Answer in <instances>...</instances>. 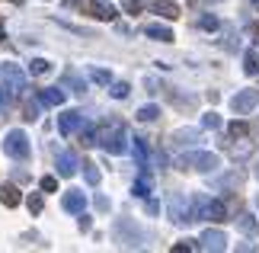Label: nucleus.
Here are the masks:
<instances>
[{"mask_svg": "<svg viewBox=\"0 0 259 253\" xmlns=\"http://www.w3.org/2000/svg\"><path fill=\"white\" fill-rule=\"evenodd\" d=\"M112 234H115V240L122 247H128V250H141L144 244H147V234H144V228L138 225V221H132V218H122V221H115L112 225Z\"/></svg>", "mask_w": 259, "mask_h": 253, "instance_id": "obj_1", "label": "nucleus"}, {"mask_svg": "<svg viewBox=\"0 0 259 253\" xmlns=\"http://www.w3.org/2000/svg\"><path fill=\"white\" fill-rule=\"evenodd\" d=\"M96 144L106 148L109 154H125V151H128V131H125V125H118V122L103 125V128H99Z\"/></svg>", "mask_w": 259, "mask_h": 253, "instance_id": "obj_2", "label": "nucleus"}, {"mask_svg": "<svg viewBox=\"0 0 259 253\" xmlns=\"http://www.w3.org/2000/svg\"><path fill=\"white\" fill-rule=\"evenodd\" d=\"M218 164H221V160H218V154H211V151H189V154L176 157L179 170H198V173H211Z\"/></svg>", "mask_w": 259, "mask_h": 253, "instance_id": "obj_3", "label": "nucleus"}, {"mask_svg": "<svg viewBox=\"0 0 259 253\" xmlns=\"http://www.w3.org/2000/svg\"><path fill=\"white\" fill-rule=\"evenodd\" d=\"M192 218H202V221H224L227 218V205L221 199H205L198 196L192 199Z\"/></svg>", "mask_w": 259, "mask_h": 253, "instance_id": "obj_4", "label": "nucleus"}, {"mask_svg": "<svg viewBox=\"0 0 259 253\" xmlns=\"http://www.w3.org/2000/svg\"><path fill=\"white\" fill-rule=\"evenodd\" d=\"M4 151L13 160H26L29 154H32V148H29V138H26V131H10V135L4 138Z\"/></svg>", "mask_w": 259, "mask_h": 253, "instance_id": "obj_5", "label": "nucleus"}, {"mask_svg": "<svg viewBox=\"0 0 259 253\" xmlns=\"http://www.w3.org/2000/svg\"><path fill=\"white\" fill-rule=\"evenodd\" d=\"M166 208H170V218L176 221L179 228H186L189 221H192V211H189V202L183 192H170V202H166Z\"/></svg>", "mask_w": 259, "mask_h": 253, "instance_id": "obj_6", "label": "nucleus"}, {"mask_svg": "<svg viewBox=\"0 0 259 253\" xmlns=\"http://www.w3.org/2000/svg\"><path fill=\"white\" fill-rule=\"evenodd\" d=\"M198 247L208 250V253H218V250H227V234L218 228H208L202 231V237H198Z\"/></svg>", "mask_w": 259, "mask_h": 253, "instance_id": "obj_7", "label": "nucleus"}, {"mask_svg": "<svg viewBox=\"0 0 259 253\" xmlns=\"http://www.w3.org/2000/svg\"><path fill=\"white\" fill-rule=\"evenodd\" d=\"M256 106H259V90H240V93L231 99V109H234V113H240V116L253 113Z\"/></svg>", "mask_w": 259, "mask_h": 253, "instance_id": "obj_8", "label": "nucleus"}, {"mask_svg": "<svg viewBox=\"0 0 259 253\" xmlns=\"http://www.w3.org/2000/svg\"><path fill=\"white\" fill-rule=\"evenodd\" d=\"M0 77H4L7 90H13V93H19V90H23V80H26V74H23V67H19V64L7 61L4 67H0Z\"/></svg>", "mask_w": 259, "mask_h": 253, "instance_id": "obj_9", "label": "nucleus"}, {"mask_svg": "<svg viewBox=\"0 0 259 253\" xmlns=\"http://www.w3.org/2000/svg\"><path fill=\"white\" fill-rule=\"evenodd\" d=\"M80 128H83V113H77V109H71V113L58 116V131H61L64 138L77 135V131H80Z\"/></svg>", "mask_w": 259, "mask_h": 253, "instance_id": "obj_10", "label": "nucleus"}, {"mask_svg": "<svg viewBox=\"0 0 259 253\" xmlns=\"http://www.w3.org/2000/svg\"><path fill=\"white\" fill-rule=\"evenodd\" d=\"M55 167H58V176H74V173H80V170H83L74 151H61V154L55 157Z\"/></svg>", "mask_w": 259, "mask_h": 253, "instance_id": "obj_11", "label": "nucleus"}, {"mask_svg": "<svg viewBox=\"0 0 259 253\" xmlns=\"http://www.w3.org/2000/svg\"><path fill=\"white\" fill-rule=\"evenodd\" d=\"M61 208H64V211H71V215H80V211L87 208V196H83V192H77V189L64 192V199H61Z\"/></svg>", "mask_w": 259, "mask_h": 253, "instance_id": "obj_12", "label": "nucleus"}, {"mask_svg": "<svg viewBox=\"0 0 259 253\" xmlns=\"http://www.w3.org/2000/svg\"><path fill=\"white\" fill-rule=\"evenodd\" d=\"M195 141H202L198 138V128H176L173 135H170V148H186V144H195Z\"/></svg>", "mask_w": 259, "mask_h": 253, "instance_id": "obj_13", "label": "nucleus"}, {"mask_svg": "<svg viewBox=\"0 0 259 253\" xmlns=\"http://www.w3.org/2000/svg\"><path fill=\"white\" fill-rule=\"evenodd\" d=\"M64 99L67 93L61 87H45V90H38V103L42 106H64Z\"/></svg>", "mask_w": 259, "mask_h": 253, "instance_id": "obj_14", "label": "nucleus"}, {"mask_svg": "<svg viewBox=\"0 0 259 253\" xmlns=\"http://www.w3.org/2000/svg\"><path fill=\"white\" fill-rule=\"evenodd\" d=\"M144 35L154 39V42H173V29L163 26V23H147L144 26Z\"/></svg>", "mask_w": 259, "mask_h": 253, "instance_id": "obj_15", "label": "nucleus"}, {"mask_svg": "<svg viewBox=\"0 0 259 253\" xmlns=\"http://www.w3.org/2000/svg\"><path fill=\"white\" fill-rule=\"evenodd\" d=\"M151 4V10L157 16H163V19H176L179 16V7H176V0H147Z\"/></svg>", "mask_w": 259, "mask_h": 253, "instance_id": "obj_16", "label": "nucleus"}, {"mask_svg": "<svg viewBox=\"0 0 259 253\" xmlns=\"http://www.w3.org/2000/svg\"><path fill=\"white\" fill-rule=\"evenodd\" d=\"M211 186H214V189H224V192H227V189H240V186H243V173H240V170H231L227 176H218Z\"/></svg>", "mask_w": 259, "mask_h": 253, "instance_id": "obj_17", "label": "nucleus"}, {"mask_svg": "<svg viewBox=\"0 0 259 253\" xmlns=\"http://www.w3.org/2000/svg\"><path fill=\"white\" fill-rule=\"evenodd\" d=\"M64 87H71V93H77V96L87 93V80L77 70H64Z\"/></svg>", "mask_w": 259, "mask_h": 253, "instance_id": "obj_18", "label": "nucleus"}, {"mask_svg": "<svg viewBox=\"0 0 259 253\" xmlns=\"http://www.w3.org/2000/svg\"><path fill=\"white\" fill-rule=\"evenodd\" d=\"M90 10H93V16H96V19H103V23H112V19H115V7H112V4H106V0H99V4L93 0V7H90Z\"/></svg>", "mask_w": 259, "mask_h": 253, "instance_id": "obj_19", "label": "nucleus"}, {"mask_svg": "<svg viewBox=\"0 0 259 253\" xmlns=\"http://www.w3.org/2000/svg\"><path fill=\"white\" fill-rule=\"evenodd\" d=\"M0 202H4L7 208H16L19 205V189L13 183H4V186H0Z\"/></svg>", "mask_w": 259, "mask_h": 253, "instance_id": "obj_20", "label": "nucleus"}, {"mask_svg": "<svg viewBox=\"0 0 259 253\" xmlns=\"http://www.w3.org/2000/svg\"><path fill=\"white\" fill-rule=\"evenodd\" d=\"M237 228H240L243 237H256L259 234V221L253 215H240V218H237Z\"/></svg>", "mask_w": 259, "mask_h": 253, "instance_id": "obj_21", "label": "nucleus"}, {"mask_svg": "<svg viewBox=\"0 0 259 253\" xmlns=\"http://www.w3.org/2000/svg\"><path fill=\"white\" fill-rule=\"evenodd\" d=\"M135 157H138V167L147 170V160H151V148L144 144V138H135Z\"/></svg>", "mask_w": 259, "mask_h": 253, "instance_id": "obj_22", "label": "nucleus"}, {"mask_svg": "<svg viewBox=\"0 0 259 253\" xmlns=\"http://www.w3.org/2000/svg\"><path fill=\"white\" fill-rule=\"evenodd\" d=\"M198 29H205V32H218V29H221V19H218L214 13H202V16H198Z\"/></svg>", "mask_w": 259, "mask_h": 253, "instance_id": "obj_23", "label": "nucleus"}, {"mask_svg": "<svg viewBox=\"0 0 259 253\" xmlns=\"http://www.w3.org/2000/svg\"><path fill=\"white\" fill-rule=\"evenodd\" d=\"M138 119H141V122H157V119H160V106H141L138 109Z\"/></svg>", "mask_w": 259, "mask_h": 253, "instance_id": "obj_24", "label": "nucleus"}, {"mask_svg": "<svg viewBox=\"0 0 259 253\" xmlns=\"http://www.w3.org/2000/svg\"><path fill=\"white\" fill-rule=\"evenodd\" d=\"M48 70H52V61H48V58H35V61L29 64V74L32 77H42V74H48Z\"/></svg>", "mask_w": 259, "mask_h": 253, "instance_id": "obj_25", "label": "nucleus"}, {"mask_svg": "<svg viewBox=\"0 0 259 253\" xmlns=\"http://www.w3.org/2000/svg\"><path fill=\"white\" fill-rule=\"evenodd\" d=\"M221 45L227 48V52H237V45H240V42H237V29H234V26H224V39H221Z\"/></svg>", "mask_w": 259, "mask_h": 253, "instance_id": "obj_26", "label": "nucleus"}, {"mask_svg": "<svg viewBox=\"0 0 259 253\" xmlns=\"http://www.w3.org/2000/svg\"><path fill=\"white\" fill-rule=\"evenodd\" d=\"M96 138H99V128L96 125H83L80 128V144L90 148V144H96Z\"/></svg>", "mask_w": 259, "mask_h": 253, "instance_id": "obj_27", "label": "nucleus"}, {"mask_svg": "<svg viewBox=\"0 0 259 253\" xmlns=\"http://www.w3.org/2000/svg\"><path fill=\"white\" fill-rule=\"evenodd\" d=\"M243 70H246V77H256V74H259V55L246 52V58H243Z\"/></svg>", "mask_w": 259, "mask_h": 253, "instance_id": "obj_28", "label": "nucleus"}, {"mask_svg": "<svg viewBox=\"0 0 259 253\" xmlns=\"http://www.w3.org/2000/svg\"><path fill=\"white\" fill-rule=\"evenodd\" d=\"M80 167H83V176H87V183H90V186H96V183H99V176H103V173L96 170V164H93V160H87V164H80Z\"/></svg>", "mask_w": 259, "mask_h": 253, "instance_id": "obj_29", "label": "nucleus"}, {"mask_svg": "<svg viewBox=\"0 0 259 253\" xmlns=\"http://www.w3.org/2000/svg\"><path fill=\"white\" fill-rule=\"evenodd\" d=\"M227 135H231V138H246V135H250V125H246V122H231V125H227Z\"/></svg>", "mask_w": 259, "mask_h": 253, "instance_id": "obj_30", "label": "nucleus"}, {"mask_svg": "<svg viewBox=\"0 0 259 253\" xmlns=\"http://www.w3.org/2000/svg\"><path fill=\"white\" fill-rule=\"evenodd\" d=\"M90 80H93V84H112V74H109L106 67H93L90 70Z\"/></svg>", "mask_w": 259, "mask_h": 253, "instance_id": "obj_31", "label": "nucleus"}, {"mask_svg": "<svg viewBox=\"0 0 259 253\" xmlns=\"http://www.w3.org/2000/svg\"><path fill=\"white\" fill-rule=\"evenodd\" d=\"M42 205H45V202H42V192H32V196L26 199V208L32 211V215H38V211H42Z\"/></svg>", "mask_w": 259, "mask_h": 253, "instance_id": "obj_32", "label": "nucleus"}, {"mask_svg": "<svg viewBox=\"0 0 259 253\" xmlns=\"http://www.w3.org/2000/svg\"><path fill=\"white\" fill-rule=\"evenodd\" d=\"M109 93H112L115 99H125L128 93H132V90H128V84H125V80H118V84H112V90H109Z\"/></svg>", "mask_w": 259, "mask_h": 253, "instance_id": "obj_33", "label": "nucleus"}, {"mask_svg": "<svg viewBox=\"0 0 259 253\" xmlns=\"http://www.w3.org/2000/svg\"><path fill=\"white\" fill-rule=\"evenodd\" d=\"M132 192H135V196H141V199H147V196H151V183H147V179H138V183L132 186Z\"/></svg>", "mask_w": 259, "mask_h": 253, "instance_id": "obj_34", "label": "nucleus"}, {"mask_svg": "<svg viewBox=\"0 0 259 253\" xmlns=\"http://www.w3.org/2000/svg\"><path fill=\"white\" fill-rule=\"evenodd\" d=\"M202 125H205V128H221V116H218V113H205Z\"/></svg>", "mask_w": 259, "mask_h": 253, "instance_id": "obj_35", "label": "nucleus"}, {"mask_svg": "<svg viewBox=\"0 0 259 253\" xmlns=\"http://www.w3.org/2000/svg\"><path fill=\"white\" fill-rule=\"evenodd\" d=\"M176 253H186V250H202L198 247V240H179V244H173Z\"/></svg>", "mask_w": 259, "mask_h": 253, "instance_id": "obj_36", "label": "nucleus"}, {"mask_svg": "<svg viewBox=\"0 0 259 253\" xmlns=\"http://www.w3.org/2000/svg\"><path fill=\"white\" fill-rule=\"evenodd\" d=\"M122 10H128V13H141L144 0H122Z\"/></svg>", "mask_w": 259, "mask_h": 253, "instance_id": "obj_37", "label": "nucleus"}, {"mask_svg": "<svg viewBox=\"0 0 259 253\" xmlns=\"http://www.w3.org/2000/svg\"><path fill=\"white\" fill-rule=\"evenodd\" d=\"M38 186H42V192H55L58 189V176H42V183H38Z\"/></svg>", "mask_w": 259, "mask_h": 253, "instance_id": "obj_38", "label": "nucleus"}, {"mask_svg": "<svg viewBox=\"0 0 259 253\" xmlns=\"http://www.w3.org/2000/svg\"><path fill=\"white\" fill-rule=\"evenodd\" d=\"M38 106H42V103H38ZM38 106L35 103H26V119H29V122H35V119H38Z\"/></svg>", "mask_w": 259, "mask_h": 253, "instance_id": "obj_39", "label": "nucleus"}, {"mask_svg": "<svg viewBox=\"0 0 259 253\" xmlns=\"http://www.w3.org/2000/svg\"><path fill=\"white\" fill-rule=\"evenodd\" d=\"M96 208L99 211H109V199L106 196H96Z\"/></svg>", "mask_w": 259, "mask_h": 253, "instance_id": "obj_40", "label": "nucleus"}, {"mask_svg": "<svg viewBox=\"0 0 259 253\" xmlns=\"http://www.w3.org/2000/svg\"><path fill=\"white\" fill-rule=\"evenodd\" d=\"M144 208H147V215H157V211H160V205H157L154 199H147V205H144Z\"/></svg>", "mask_w": 259, "mask_h": 253, "instance_id": "obj_41", "label": "nucleus"}, {"mask_svg": "<svg viewBox=\"0 0 259 253\" xmlns=\"http://www.w3.org/2000/svg\"><path fill=\"white\" fill-rule=\"evenodd\" d=\"M64 7H67V10H80L83 4H80V0H64Z\"/></svg>", "mask_w": 259, "mask_h": 253, "instance_id": "obj_42", "label": "nucleus"}, {"mask_svg": "<svg viewBox=\"0 0 259 253\" xmlns=\"http://www.w3.org/2000/svg\"><path fill=\"white\" fill-rule=\"evenodd\" d=\"M4 106H10V93H7V90H0V109H4Z\"/></svg>", "mask_w": 259, "mask_h": 253, "instance_id": "obj_43", "label": "nucleus"}, {"mask_svg": "<svg viewBox=\"0 0 259 253\" xmlns=\"http://www.w3.org/2000/svg\"><path fill=\"white\" fill-rule=\"evenodd\" d=\"M80 231H90V218L83 215V211H80Z\"/></svg>", "mask_w": 259, "mask_h": 253, "instance_id": "obj_44", "label": "nucleus"}, {"mask_svg": "<svg viewBox=\"0 0 259 253\" xmlns=\"http://www.w3.org/2000/svg\"><path fill=\"white\" fill-rule=\"evenodd\" d=\"M250 7H253V10H259V0H250Z\"/></svg>", "mask_w": 259, "mask_h": 253, "instance_id": "obj_45", "label": "nucleus"}, {"mask_svg": "<svg viewBox=\"0 0 259 253\" xmlns=\"http://www.w3.org/2000/svg\"><path fill=\"white\" fill-rule=\"evenodd\" d=\"M256 35H259V23H256Z\"/></svg>", "mask_w": 259, "mask_h": 253, "instance_id": "obj_46", "label": "nucleus"}, {"mask_svg": "<svg viewBox=\"0 0 259 253\" xmlns=\"http://www.w3.org/2000/svg\"><path fill=\"white\" fill-rule=\"evenodd\" d=\"M256 176H259V167H256Z\"/></svg>", "mask_w": 259, "mask_h": 253, "instance_id": "obj_47", "label": "nucleus"}, {"mask_svg": "<svg viewBox=\"0 0 259 253\" xmlns=\"http://www.w3.org/2000/svg\"><path fill=\"white\" fill-rule=\"evenodd\" d=\"M214 4H221V0H214Z\"/></svg>", "mask_w": 259, "mask_h": 253, "instance_id": "obj_48", "label": "nucleus"}]
</instances>
